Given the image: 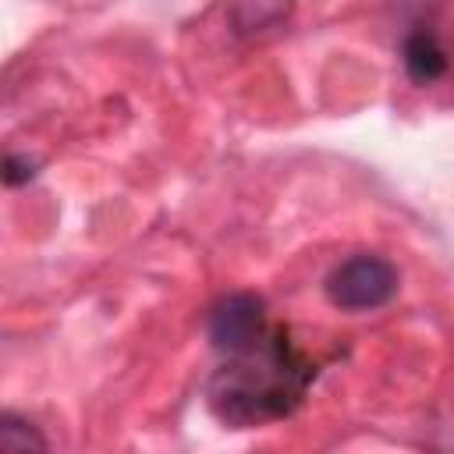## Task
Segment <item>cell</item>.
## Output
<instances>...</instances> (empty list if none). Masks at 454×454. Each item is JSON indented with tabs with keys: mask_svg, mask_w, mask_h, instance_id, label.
<instances>
[{
	"mask_svg": "<svg viewBox=\"0 0 454 454\" xmlns=\"http://www.w3.org/2000/svg\"><path fill=\"white\" fill-rule=\"evenodd\" d=\"M404 71L419 85H429L447 71V53H443V46L436 43L433 32L419 28L404 39Z\"/></svg>",
	"mask_w": 454,
	"mask_h": 454,
	"instance_id": "5",
	"label": "cell"
},
{
	"mask_svg": "<svg viewBox=\"0 0 454 454\" xmlns=\"http://www.w3.org/2000/svg\"><path fill=\"white\" fill-rule=\"evenodd\" d=\"M326 298L344 312H369L387 305L397 294V270L383 255L358 252L344 262H337L326 277Z\"/></svg>",
	"mask_w": 454,
	"mask_h": 454,
	"instance_id": "2",
	"label": "cell"
},
{
	"mask_svg": "<svg viewBox=\"0 0 454 454\" xmlns=\"http://www.w3.org/2000/svg\"><path fill=\"white\" fill-rule=\"evenodd\" d=\"M46 447V436L32 422L18 419L14 411L0 415V454H43Z\"/></svg>",
	"mask_w": 454,
	"mask_h": 454,
	"instance_id": "6",
	"label": "cell"
},
{
	"mask_svg": "<svg viewBox=\"0 0 454 454\" xmlns=\"http://www.w3.org/2000/svg\"><path fill=\"white\" fill-rule=\"evenodd\" d=\"M32 177H35V163H32L28 156L7 153V160H4V181L14 188V184H25V181H32Z\"/></svg>",
	"mask_w": 454,
	"mask_h": 454,
	"instance_id": "7",
	"label": "cell"
},
{
	"mask_svg": "<svg viewBox=\"0 0 454 454\" xmlns=\"http://www.w3.org/2000/svg\"><path fill=\"white\" fill-rule=\"evenodd\" d=\"M209 340L223 355H245L266 340V305L259 294H227L209 312Z\"/></svg>",
	"mask_w": 454,
	"mask_h": 454,
	"instance_id": "3",
	"label": "cell"
},
{
	"mask_svg": "<svg viewBox=\"0 0 454 454\" xmlns=\"http://www.w3.org/2000/svg\"><path fill=\"white\" fill-rule=\"evenodd\" d=\"M294 11V0H227V25L234 35H262Z\"/></svg>",
	"mask_w": 454,
	"mask_h": 454,
	"instance_id": "4",
	"label": "cell"
},
{
	"mask_svg": "<svg viewBox=\"0 0 454 454\" xmlns=\"http://www.w3.org/2000/svg\"><path fill=\"white\" fill-rule=\"evenodd\" d=\"M309 376L312 365L277 333L252 351L234 355V362L213 376L209 408L231 426L280 419L301 401Z\"/></svg>",
	"mask_w": 454,
	"mask_h": 454,
	"instance_id": "1",
	"label": "cell"
}]
</instances>
